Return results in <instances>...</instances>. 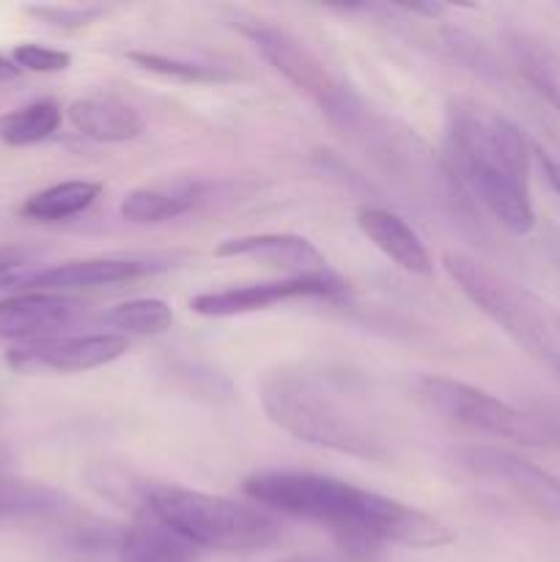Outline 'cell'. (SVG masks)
<instances>
[{
    "label": "cell",
    "mask_w": 560,
    "mask_h": 562,
    "mask_svg": "<svg viewBox=\"0 0 560 562\" xmlns=\"http://www.w3.org/2000/svg\"><path fill=\"white\" fill-rule=\"evenodd\" d=\"M448 278L481 313L538 360L560 371V313L461 250L443 252Z\"/></svg>",
    "instance_id": "obj_5"
},
{
    "label": "cell",
    "mask_w": 560,
    "mask_h": 562,
    "mask_svg": "<svg viewBox=\"0 0 560 562\" xmlns=\"http://www.w3.org/2000/svg\"><path fill=\"white\" fill-rule=\"evenodd\" d=\"M99 195H102V184L99 181H60V184H53L27 198L22 203L20 214L27 220H38V223L69 220L75 214H82L86 209H91Z\"/></svg>",
    "instance_id": "obj_18"
},
{
    "label": "cell",
    "mask_w": 560,
    "mask_h": 562,
    "mask_svg": "<svg viewBox=\"0 0 560 562\" xmlns=\"http://www.w3.org/2000/svg\"><path fill=\"white\" fill-rule=\"evenodd\" d=\"M25 11L47 25L64 27V31L91 25L104 14L102 5H25Z\"/></svg>",
    "instance_id": "obj_24"
},
{
    "label": "cell",
    "mask_w": 560,
    "mask_h": 562,
    "mask_svg": "<svg viewBox=\"0 0 560 562\" xmlns=\"http://www.w3.org/2000/svg\"><path fill=\"white\" fill-rule=\"evenodd\" d=\"M258 49L264 60L272 66L278 75H283L296 91L311 97L335 124L355 126L362 119L360 102L355 93L346 91L338 80L327 71V66L311 53L302 42H296L289 31L278 25H269L264 20H242L236 22Z\"/></svg>",
    "instance_id": "obj_7"
},
{
    "label": "cell",
    "mask_w": 560,
    "mask_h": 562,
    "mask_svg": "<svg viewBox=\"0 0 560 562\" xmlns=\"http://www.w3.org/2000/svg\"><path fill=\"white\" fill-rule=\"evenodd\" d=\"M198 549L154 516L124 527L115 547L119 562H195Z\"/></svg>",
    "instance_id": "obj_17"
},
{
    "label": "cell",
    "mask_w": 560,
    "mask_h": 562,
    "mask_svg": "<svg viewBox=\"0 0 560 562\" xmlns=\"http://www.w3.org/2000/svg\"><path fill=\"white\" fill-rule=\"evenodd\" d=\"M417 398L432 412L443 415L445 420L464 426L470 431L489 434V437L508 439L516 445H530V448H544V445L558 442V428L552 423L541 420L525 409L505 404L472 384L456 382L448 376H423L417 382Z\"/></svg>",
    "instance_id": "obj_6"
},
{
    "label": "cell",
    "mask_w": 560,
    "mask_h": 562,
    "mask_svg": "<svg viewBox=\"0 0 560 562\" xmlns=\"http://www.w3.org/2000/svg\"><path fill=\"white\" fill-rule=\"evenodd\" d=\"M357 225L366 234V239L373 247H379L390 261L399 263L404 272L421 274V278H428L434 272V261L423 239L399 214L388 212V209L362 206L357 212Z\"/></svg>",
    "instance_id": "obj_14"
},
{
    "label": "cell",
    "mask_w": 560,
    "mask_h": 562,
    "mask_svg": "<svg viewBox=\"0 0 560 562\" xmlns=\"http://www.w3.org/2000/svg\"><path fill=\"white\" fill-rule=\"evenodd\" d=\"M126 58L132 60L141 69L154 71V75L170 77V80L179 82H231L236 80V75L225 66H212V64H198V60H184V58H168V55L159 53H143V49H132L126 53Z\"/></svg>",
    "instance_id": "obj_21"
},
{
    "label": "cell",
    "mask_w": 560,
    "mask_h": 562,
    "mask_svg": "<svg viewBox=\"0 0 560 562\" xmlns=\"http://www.w3.org/2000/svg\"><path fill=\"white\" fill-rule=\"evenodd\" d=\"M108 322L126 335H163L173 324V311L168 302L143 296V300L121 302L108 313Z\"/></svg>",
    "instance_id": "obj_22"
},
{
    "label": "cell",
    "mask_w": 560,
    "mask_h": 562,
    "mask_svg": "<svg viewBox=\"0 0 560 562\" xmlns=\"http://www.w3.org/2000/svg\"><path fill=\"white\" fill-rule=\"evenodd\" d=\"M11 60L22 71H38V75H55V71H66L71 66V55L66 49L42 47V44H20Z\"/></svg>",
    "instance_id": "obj_23"
},
{
    "label": "cell",
    "mask_w": 560,
    "mask_h": 562,
    "mask_svg": "<svg viewBox=\"0 0 560 562\" xmlns=\"http://www.w3.org/2000/svg\"><path fill=\"white\" fill-rule=\"evenodd\" d=\"M82 302L69 294L22 291L0 300V338L31 344V340L64 335L80 318Z\"/></svg>",
    "instance_id": "obj_11"
},
{
    "label": "cell",
    "mask_w": 560,
    "mask_h": 562,
    "mask_svg": "<svg viewBox=\"0 0 560 562\" xmlns=\"http://www.w3.org/2000/svg\"><path fill=\"white\" fill-rule=\"evenodd\" d=\"M456 461L470 475L505 488L538 519L560 521V477H555L544 467L511 450L489 448V445H464L456 450Z\"/></svg>",
    "instance_id": "obj_8"
},
{
    "label": "cell",
    "mask_w": 560,
    "mask_h": 562,
    "mask_svg": "<svg viewBox=\"0 0 560 562\" xmlns=\"http://www.w3.org/2000/svg\"><path fill=\"white\" fill-rule=\"evenodd\" d=\"M146 514L190 541L214 552H258L278 543L280 521L256 503H236L220 494L152 483Z\"/></svg>",
    "instance_id": "obj_4"
},
{
    "label": "cell",
    "mask_w": 560,
    "mask_h": 562,
    "mask_svg": "<svg viewBox=\"0 0 560 562\" xmlns=\"http://www.w3.org/2000/svg\"><path fill=\"white\" fill-rule=\"evenodd\" d=\"M11 461H14V456H11V450H9V448H5V445H3V442H0V472H3V470H5V467H9V464H11Z\"/></svg>",
    "instance_id": "obj_28"
},
{
    "label": "cell",
    "mask_w": 560,
    "mask_h": 562,
    "mask_svg": "<svg viewBox=\"0 0 560 562\" xmlns=\"http://www.w3.org/2000/svg\"><path fill=\"white\" fill-rule=\"evenodd\" d=\"M69 121L82 137L97 143H126L146 132V121L132 104L115 97H82L69 104Z\"/></svg>",
    "instance_id": "obj_15"
},
{
    "label": "cell",
    "mask_w": 560,
    "mask_h": 562,
    "mask_svg": "<svg viewBox=\"0 0 560 562\" xmlns=\"http://www.w3.org/2000/svg\"><path fill=\"white\" fill-rule=\"evenodd\" d=\"M346 283L335 272L324 269L318 274H305V278H283L267 280V283L236 285V289L206 291L190 300V307L198 316L206 318H231L247 316V313L267 311L278 302L305 300V296H340Z\"/></svg>",
    "instance_id": "obj_10"
},
{
    "label": "cell",
    "mask_w": 560,
    "mask_h": 562,
    "mask_svg": "<svg viewBox=\"0 0 560 562\" xmlns=\"http://www.w3.org/2000/svg\"><path fill=\"white\" fill-rule=\"evenodd\" d=\"M20 71H22V69L14 64V60L0 58V86H3V82L16 80V77H20Z\"/></svg>",
    "instance_id": "obj_27"
},
{
    "label": "cell",
    "mask_w": 560,
    "mask_h": 562,
    "mask_svg": "<svg viewBox=\"0 0 560 562\" xmlns=\"http://www.w3.org/2000/svg\"><path fill=\"white\" fill-rule=\"evenodd\" d=\"M536 159H538V165H541V170H544V179H547L549 187H552V190L560 195V162H558V159L549 157V154H544V151H536Z\"/></svg>",
    "instance_id": "obj_26"
},
{
    "label": "cell",
    "mask_w": 560,
    "mask_h": 562,
    "mask_svg": "<svg viewBox=\"0 0 560 562\" xmlns=\"http://www.w3.org/2000/svg\"><path fill=\"white\" fill-rule=\"evenodd\" d=\"M192 206H195V192L192 190L170 192L141 187V190L126 192L119 212L121 217L132 225H157L181 217V214L190 212Z\"/></svg>",
    "instance_id": "obj_20"
},
{
    "label": "cell",
    "mask_w": 560,
    "mask_h": 562,
    "mask_svg": "<svg viewBox=\"0 0 560 562\" xmlns=\"http://www.w3.org/2000/svg\"><path fill=\"white\" fill-rule=\"evenodd\" d=\"M163 269L159 263L146 258H82V261H66L58 267L38 269L22 280L25 291H49V294H66L77 289H93V285L126 283V280L143 278Z\"/></svg>",
    "instance_id": "obj_12"
},
{
    "label": "cell",
    "mask_w": 560,
    "mask_h": 562,
    "mask_svg": "<svg viewBox=\"0 0 560 562\" xmlns=\"http://www.w3.org/2000/svg\"><path fill=\"white\" fill-rule=\"evenodd\" d=\"M27 261L20 252H0V289L20 285L31 272H25Z\"/></svg>",
    "instance_id": "obj_25"
},
{
    "label": "cell",
    "mask_w": 560,
    "mask_h": 562,
    "mask_svg": "<svg viewBox=\"0 0 560 562\" xmlns=\"http://www.w3.org/2000/svg\"><path fill=\"white\" fill-rule=\"evenodd\" d=\"M75 503L64 492L0 472V521H64Z\"/></svg>",
    "instance_id": "obj_16"
},
{
    "label": "cell",
    "mask_w": 560,
    "mask_h": 562,
    "mask_svg": "<svg viewBox=\"0 0 560 562\" xmlns=\"http://www.w3.org/2000/svg\"><path fill=\"white\" fill-rule=\"evenodd\" d=\"M278 562H324L322 558H311V554H294V558H285Z\"/></svg>",
    "instance_id": "obj_29"
},
{
    "label": "cell",
    "mask_w": 560,
    "mask_h": 562,
    "mask_svg": "<svg viewBox=\"0 0 560 562\" xmlns=\"http://www.w3.org/2000/svg\"><path fill=\"white\" fill-rule=\"evenodd\" d=\"M126 338L119 333L55 335V338L16 344L5 351V366L16 373H82L104 368L126 355Z\"/></svg>",
    "instance_id": "obj_9"
},
{
    "label": "cell",
    "mask_w": 560,
    "mask_h": 562,
    "mask_svg": "<svg viewBox=\"0 0 560 562\" xmlns=\"http://www.w3.org/2000/svg\"><path fill=\"white\" fill-rule=\"evenodd\" d=\"M60 126V104L53 99H38L20 110L0 115V143L5 146H33L53 137Z\"/></svg>",
    "instance_id": "obj_19"
},
{
    "label": "cell",
    "mask_w": 560,
    "mask_h": 562,
    "mask_svg": "<svg viewBox=\"0 0 560 562\" xmlns=\"http://www.w3.org/2000/svg\"><path fill=\"white\" fill-rule=\"evenodd\" d=\"M214 256L220 258H250L267 267L283 269L289 278L324 272V256L311 239L296 234H247L220 241Z\"/></svg>",
    "instance_id": "obj_13"
},
{
    "label": "cell",
    "mask_w": 560,
    "mask_h": 562,
    "mask_svg": "<svg viewBox=\"0 0 560 562\" xmlns=\"http://www.w3.org/2000/svg\"><path fill=\"white\" fill-rule=\"evenodd\" d=\"M264 412L300 442L366 461H384L390 448L357 395L340 379L300 366H280L258 387Z\"/></svg>",
    "instance_id": "obj_3"
},
{
    "label": "cell",
    "mask_w": 560,
    "mask_h": 562,
    "mask_svg": "<svg viewBox=\"0 0 560 562\" xmlns=\"http://www.w3.org/2000/svg\"><path fill=\"white\" fill-rule=\"evenodd\" d=\"M450 173L461 187L516 236L530 234L536 209L530 201V146L514 121L497 110L456 97L445 108Z\"/></svg>",
    "instance_id": "obj_2"
},
{
    "label": "cell",
    "mask_w": 560,
    "mask_h": 562,
    "mask_svg": "<svg viewBox=\"0 0 560 562\" xmlns=\"http://www.w3.org/2000/svg\"><path fill=\"white\" fill-rule=\"evenodd\" d=\"M242 492L267 510L316 521L357 547L399 543L410 549H439L453 532L434 516L384 494L351 486L340 477L316 472H256L245 477Z\"/></svg>",
    "instance_id": "obj_1"
}]
</instances>
